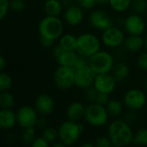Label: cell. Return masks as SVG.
<instances>
[{
  "label": "cell",
  "instance_id": "52a82bcc",
  "mask_svg": "<svg viewBox=\"0 0 147 147\" xmlns=\"http://www.w3.org/2000/svg\"><path fill=\"white\" fill-rule=\"evenodd\" d=\"M53 82L59 90H67L71 89L75 86V69L59 65L53 74Z\"/></svg>",
  "mask_w": 147,
  "mask_h": 147
},
{
  "label": "cell",
  "instance_id": "44dd1931",
  "mask_svg": "<svg viewBox=\"0 0 147 147\" xmlns=\"http://www.w3.org/2000/svg\"><path fill=\"white\" fill-rule=\"evenodd\" d=\"M63 7L60 0H47L44 3V11L47 16H59L63 11Z\"/></svg>",
  "mask_w": 147,
  "mask_h": 147
},
{
  "label": "cell",
  "instance_id": "7c38bea8",
  "mask_svg": "<svg viewBox=\"0 0 147 147\" xmlns=\"http://www.w3.org/2000/svg\"><path fill=\"white\" fill-rule=\"evenodd\" d=\"M146 22L138 13L127 16L124 20V28L132 35H142L146 30Z\"/></svg>",
  "mask_w": 147,
  "mask_h": 147
},
{
  "label": "cell",
  "instance_id": "d4e9b609",
  "mask_svg": "<svg viewBox=\"0 0 147 147\" xmlns=\"http://www.w3.org/2000/svg\"><path fill=\"white\" fill-rule=\"evenodd\" d=\"M133 0H109V4L111 9L118 13L127 11L132 6Z\"/></svg>",
  "mask_w": 147,
  "mask_h": 147
},
{
  "label": "cell",
  "instance_id": "603a6c76",
  "mask_svg": "<svg viewBox=\"0 0 147 147\" xmlns=\"http://www.w3.org/2000/svg\"><path fill=\"white\" fill-rule=\"evenodd\" d=\"M59 44L65 50L76 51L77 36L72 34H65L59 39Z\"/></svg>",
  "mask_w": 147,
  "mask_h": 147
},
{
  "label": "cell",
  "instance_id": "ee69618b",
  "mask_svg": "<svg viewBox=\"0 0 147 147\" xmlns=\"http://www.w3.org/2000/svg\"><path fill=\"white\" fill-rule=\"evenodd\" d=\"M61 1V3H63V5L64 6H69V5H71V4H72L71 3H72V0H60Z\"/></svg>",
  "mask_w": 147,
  "mask_h": 147
},
{
  "label": "cell",
  "instance_id": "60d3db41",
  "mask_svg": "<svg viewBox=\"0 0 147 147\" xmlns=\"http://www.w3.org/2000/svg\"><path fill=\"white\" fill-rule=\"evenodd\" d=\"M36 126H37L39 128L42 129V130L47 127V120H46L45 116H42V115H41V117L38 119V121H37Z\"/></svg>",
  "mask_w": 147,
  "mask_h": 147
},
{
  "label": "cell",
  "instance_id": "ffe728a7",
  "mask_svg": "<svg viewBox=\"0 0 147 147\" xmlns=\"http://www.w3.org/2000/svg\"><path fill=\"white\" fill-rule=\"evenodd\" d=\"M125 49L130 53H138L145 47V39L141 35L129 34L123 44Z\"/></svg>",
  "mask_w": 147,
  "mask_h": 147
},
{
  "label": "cell",
  "instance_id": "74e56055",
  "mask_svg": "<svg viewBox=\"0 0 147 147\" xmlns=\"http://www.w3.org/2000/svg\"><path fill=\"white\" fill-rule=\"evenodd\" d=\"M109 94H106V93H102V92H99L98 91V95H97V97H96V103H99L101 105H104L106 106L107 103L109 102Z\"/></svg>",
  "mask_w": 147,
  "mask_h": 147
},
{
  "label": "cell",
  "instance_id": "e0dca14e",
  "mask_svg": "<svg viewBox=\"0 0 147 147\" xmlns=\"http://www.w3.org/2000/svg\"><path fill=\"white\" fill-rule=\"evenodd\" d=\"M17 125L16 112L12 109H1L0 110V127L4 131L12 130Z\"/></svg>",
  "mask_w": 147,
  "mask_h": 147
},
{
  "label": "cell",
  "instance_id": "6da1fadb",
  "mask_svg": "<svg viewBox=\"0 0 147 147\" xmlns=\"http://www.w3.org/2000/svg\"><path fill=\"white\" fill-rule=\"evenodd\" d=\"M134 132L130 124L124 119L112 121L108 127V136L113 146L124 147L133 143Z\"/></svg>",
  "mask_w": 147,
  "mask_h": 147
},
{
  "label": "cell",
  "instance_id": "4dcf8cb0",
  "mask_svg": "<svg viewBox=\"0 0 147 147\" xmlns=\"http://www.w3.org/2000/svg\"><path fill=\"white\" fill-rule=\"evenodd\" d=\"M132 7L136 13L138 14L143 13L146 10L147 1L146 0H133Z\"/></svg>",
  "mask_w": 147,
  "mask_h": 147
},
{
  "label": "cell",
  "instance_id": "ba28073f",
  "mask_svg": "<svg viewBox=\"0 0 147 147\" xmlns=\"http://www.w3.org/2000/svg\"><path fill=\"white\" fill-rule=\"evenodd\" d=\"M16 117L17 125L22 129L34 127L39 119L38 112L35 108L28 105L21 106L16 111Z\"/></svg>",
  "mask_w": 147,
  "mask_h": 147
},
{
  "label": "cell",
  "instance_id": "9c48e42d",
  "mask_svg": "<svg viewBox=\"0 0 147 147\" xmlns=\"http://www.w3.org/2000/svg\"><path fill=\"white\" fill-rule=\"evenodd\" d=\"M124 105L132 111H139L146 104V96L140 89H130L123 96Z\"/></svg>",
  "mask_w": 147,
  "mask_h": 147
},
{
  "label": "cell",
  "instance_id": "7bdbcfd3",
  "mask_svg": "<svg viewBox=\"0 0 147 147\" xmlns=\"http://www.w3.org/2000/svg\"><path fill=\"white\" fill-rule=\"evenodd\" d=\"M4 67H5V59L3 56H1L0 57V70L3 71Z\"/></svg>",
  "mask_w": 147,
  "mask_h": 147
},
{
  "label": "cell",
  "instance_id": "ac0fdd59",
  "mask_svg": "<svg viewBox=\"0 0 147 147\" xmlns=\"http://www.w3.org/2000/svg\"><path fill=\"white\" fill-rule=\"evenodd\" d=\"M85 109L86 107L81 102H71L66 108V119L72 121H80L84 118Z\"/></svg>",
  "mask_w": 147,
  "mask_h": 147
},
{
  "label": "cell",
  "instance_id": "8d00e7d4",
  "mask_svg": "<svg viewBox=\"0 0 147 147\" xmlns=\"http://www.w3.org/2000/svg\"><path fill=\"white\" fill-rule=\"evenodd\" d=\"M31 146L33 147H48L50 146V143L43 136H40L36 137Z\"/></svg>",
  "mask_w": 147,
  "mask_h": 147
},
{
  "label": "cell",
  "instance_id": "2e32d148",
  "mask_svg": "<svg viewBox=\"0 0 147 147\" xmlns=\"http://www.w3.org/2000/svg\"><path fill=\"white\" fill-rule=\"evenodd\" d=\"M84 9L81 8L78 4H71L66 7L64 12V20L65 22L72 27L78 26L84 21Z\"/></svg>",
  "mask_w": 147,
  "mask_h": 147
},
{
  "label": "cell",
  "instance_id": "ab89813d",
  "mask_svg": "<svg viewBox=\"0 0 147 147\" xmlns=\"http://www.w3.org/2000/svg\"><path fill=\"white\" fill-rule=\"evenodd\" d=\"M39 41L40 43V45L44 47H51L53 46L55 40H53L51 39H47V38H45L43 36H40L39 37Z\"/></svg>",
  "mask_w": 147,
  "mask_h": 147
},
{
  "label": "cell",
  "instance_id": "d6a6232c",
  "mask_svg": "<svg viewBox=\"0 0 147 147\" xmlns=\"http://www.w3.org/2000/svg\"><path fill=\"white\" fill-rule=\"evenodd\" d=\"M10 10V0H0V19H4Z\"/></svg>",
  "mask_w": 147,
  "mask_h": 147
},
{
  "label": "cell",
  "instance_id": "836d02e7",
  "mask_svg": "<svg viewBox=\"0 0 147 147\" xmlns=\"http://www.w3.org/2000/svg\"><path fill=\"white\" fill-rule=\"evenodd\" d=\"M95 146L96 147H110L112 146V142L109 136H100L94 140Z\"/></svg>",
  "mask_w": 147,
  "mask_h": 147
},
{
  "label": "cell",
  "instance_id": "e575fe53",
  "mask_svg": "<svg viewBox=\"0 0 147 147\" xmlns=\"http://www.w3.org/2000/svg\"><path fill=\"white\" fill-rule=\"evenodd\" d=\"M97 95H98V91L93 86L85 90V98L90 102H96Z\"/></svg>",
  "mask_w": 147,
  "mask_h": 147
},
{
  "label": "cell",
  "instance_id": "5b68a950",
  "mask_svg": "<svg viewBox=\"0 0 147 147\" xmlns=\"http://www.w3.org/2000/svg\"><path fill=\"white\" fill-rule=\"evenodd\" d=\"M109 116L106 106L96 102H90L86 107L84 120L91 127H101L107 124Z\"/></svg>",
  "mask_w": 147,
  "mask_h": 147
},
{
  "label": "cell",
  "instance_id": "d590c367",
  "mask_svg": "<svg viewBox=\"0 0 147 147\" xmlns=\"http://www.w3.org/2000/svg\"><path fill=\"white\" fill-rule=\"evenodd\" d=\"M78 4L84 9H91L96 4H97L96 0H77Z\"/></svg>",
  "mask_w": 147,
  "mask_h": 147
},
{
  "label": "cell",
  "instance_id": "30bf717a",
  "mask_svg": "<svg viewBox=\"0 0 147 147\" xmlns=\"http://www.w3.org/2000/svg\"><path fill=\"white\" fill-rule=\"evenodd\" d=\"M126 36L124 32L116 27L111 26L102 31V42L104 46L109 48H118L124 44Z\"/></svg>",
  "mask_w": 147,
  "mask_h": 147
},
{
  "label": "cell",
  "instance_id": "bcb514c9",
  "mask_svg": "<svg viewBox=\"0 0 147 147\" xmlns=\"http://www.w3.org/2000/svg\"><path fill=\"white\" fill-rule=\"evenodd\" d=\"M109 0H96L98 4H106V3H109Z\"/></svg>",
  "mask_w": 147,
  "mask_h": 147
},
{
  "label": "cell",
  "instance_id": "f35d334b",
  "mask_svg": "<svg viewBox=\"0 0 147 147\" xmlns=\"http://www.w3.org/2000/svg\"><path fill=\"white\" fill-rule=\"evenodd\" d=\"M137 64L140 68L143 70H147V52L141 53L137 60Z\"/></svg>",
  "mask_w": 147,
  "mask_h": 147
},
{
  "label": "cell",
  "instance_id": "7402d4cb",
  "mask_svg": "<svg viewBox=\"0 0 147 147\" xmlns=\"http://www.w3.org/2000/svg\"><path fill=\"white\" fill-rule=\"evenodd\" d=\"M113 76L116 79L117 82H122L126 80L130 75V68L127 63L119 62L115 65L113 70Z\"/></svg>",
  "mask_w": 147,
  "mask_h": 147
},
{
  "label": "cell",
  "instance_id": "4316f807",
  "mask_svg": "<svg viewBox=\"0 0 147 147\" xmlns=\"http://www.w3.org/2000/svg\"><path fill=\"white\" fill-rule=\"evenodd\" d=\"M42 136L50 143V145L53 144L57 140H59V132L58 129H55L53 127H47L42 131Z\"/></svg>",
  "mask_w": 147,
  "mask_h": 147
},
{
  "label": "cell",
  "instance_id": "1f68e13d",
  "mask_svg": "<svg viewBox=\"0 0 147 147\" xmlns=\"http://www.w3.org/2000/svg\"><path fill=\"white\" fill-rule=\"evenodd\" d=\"M25 2L23 0H10V10L20 13L25 9Z\"/></svg>",
  "mask_w": 147,
  "mask_h": 147
},
{
  "label": "cell",
  "instance_id": "5bb4252c",
  "mask_svg": "<svg viewBox=\"0 0 147 147\" xmlns=\"http://www.w3.org/2000/svg\"><path fill=\"white\" fill-rule=\"evenodd\" d=\"M89 22L94 28L101 31L113 26L109 14L102 9H93L89 16Z\"/></svg>",
  "mask_w": 147,
  "mask_h": 147
},
{
  "label": "cell",
  "instance_id": "484cf974",
  "mask_svg": "<svg viewBox=\"0 0 147 147\" xmlns=\"http://www.w3.org/2000/svg\"><path fill=\"white\" fill-rule=\"evenodd\" d=\"M15 105V97L14 96L6 91H1L0 94V106L1 109H13Z\"/></svg>",
  "mask_w": 147,
  "mask_h": 147
},
{
  "label": "cell",
  "instance_id": "4fadbf2b",
  "mask_svg": "<svg viewBox=\"0 0 147 147\" xmlns=\"http://www.w3.org/2000/svg\"><path fill=\"white\" fill-rule=\"evenodd\" d=\"M117 81L110 73H103V74H96L95 78L93 87L99 92L112 94L116 88Z\"/></svg>",
  "mask_w": 147,
  "mask_h": 147
},
{
  "label": "cell",
  "instance_id": "f1b7e54d",
  "mask_svg": "<svg viewBox=\"0 0 147 147\" xmlns=\"http://www.w3.org/2000/svg\"><path fill=\"white\" fill-rule=\"evenodd\" d=\"M12 84H13L12 77L7 72L2 71L0 73V90L1 91L9 90L12 87Z\"/></svg>",
  "mask_w": 147,
  "mask_h": 147
},
{
  "label": "cell",
  "instance_id": "f546056e",
  "mask_svg": "<svg viewBox=\"0 0 147 147\" xmlns=\"http://www.w3.org/2000/svg\"><path fill=\"white\" fill-rule=\"evenodd\" d=\"M36 138V131L34 127H28L23 129L22 134V142L25 145H32Z\"/></svg>",
  "mask_w": 147,
  "mask_h": 147
},
{
  "label": "cell",
  "instance_id": "cb8c5ba5",
  "mask_svg": "<svg viewBox=\"0 0 147 147\" xmlns=\"http://www.w3.org/2000/svg\"><path fill=\"white\" fill-rule=\"evenodd\" d=\"M106 108L109 115L113 117H119L123 113V104L118 100H109Z\"/></svg>",
  "mask_w": 147,
  "mask_h": 147
},
{
  "label": "cell",
  "instance_id": "8992f818",
  "mask_svg": "<svg viewBox=\"0 0 147 147\" xmlns=\"http://www.w3.org/2000/svg\"><path fill=\"white\" fill-rule=\"evenodd\" d=\"M89 65L96 74L110 73L115 66L113 55L105 50H100L89 58Z\"/></svg>",
  "mask_w": 147,
  "mask_h": 147
},
{
  "label": "cell",
  "instance_id": "8fae6325",
  "mask_svg": "<svg viewBox=\"0 0 147 147\" xmlns=\"http://www.w3.org/2000/svg\"><path fill=\"white\" fill-rule=\"evenodd\" d=\"M96 73L91 69L90 65L75 69V86L86 90L93 86Z\"/></svg>",
  "mask_w": 147,
  "mask_h": 147
},
{
  "label": "cell",
  "instance_id": "c3c4849f",
  "mask_svg": "<svg viewBox=\"0 0 147 147\" xmlns=\"http://www.w3.org/2000/svg\"><path fill=\"white\" fill-rule=\"evenodd\" d=\"M146 90H147V82H146Z\"/></svg>",
  "mask_w": 147,
  "mask_h": 147
},
{
  "label": "cell",
  "instance_id": "83f0119b",
  "mask_svg": "<svg viewBox=\"0 0 147 147\" xmlns=\"http://www.w3.org/2000/svg\"><path fill=\"white\" fill-rule=\"evenodd\" d=\"M133 144L136 146H147V128H140L134 134Z\"/></svg>",
  "mask_w": 147,
  "mask_h": 147
},
{
  "label": "cell",
  "instance_id": "b9f144b4",
  "mask_svg": "<svg viewBox=\"0 0 147 147\" xmlns=\"http://www.w3.org/2000/svg\"><path fill=\"white\" fill-rule=\"evenodd\" d=\"M131 112H128L126 115H125V117H124V120L126 121H127L128 123L131 121V122H133L134 120H135V115H134V111H132V110H130Z\"/></svg>",
  "mask_w": 147,
  "mask_h": 147
},
{
  "label": "cell",
  "instance_id": "d6986e66",
  "mask_svg": "<svg viewBox=\"0 0 147 147\" xmlns=\"http://www.w3.org/2000/svg\"><path fill=\"white\" fill-rule=\"evenodd\" d=\"M80 55L77 53V51H70V50H63L56 58V61L59 65L61 66H68L75 69L78 61L79 59Z\"/></svg>",
  "mask_w": 147,
  "mask_h": 147
},
{
  "label": "cell",
  "instance_id": "9a60e30c",
  "mask_svg": "<svg viewBox=\"0 0 147 147\" xmlns=\"http://www.w3.org/2000/svg\"><path fill=\"white\" fill-rule=\"evenodd\" d=\"M34 108L40 116H47L54 111L55 102L51 96L47 94H41L36 97Z\"/></svg>",
  "mask_w": 147,
  "mask_h": 147
},
{
  "label": "cell",
  "instance_id": "3957f363",
  "mask_svg": "<svg viewBox=\"0 0 147 147\" xmlns=\"http://www.w3.org/2000/svg\"><path fill=\"white\" fill-rule=\"evenodd\" d=\"M58 132L59 140L65 146H71L79 140L84 132V126L79 121L66 120L59 125Z\"/></svg>",
  "mask_w": 147,
  "mask_h": 147
},
{
  "label": "cell",
  "instance_id": "7a4b0ae2",
  "mask_svg": "<svg viewBox=\"0 0 147 147\" xmlns=\"http://www.w3.org/2000/svg\"><path fill=\"white\" fill-rule=\"evenodd\" d=\"M64 22L59 18V16H46L40 20L38 26L40 36H43L53 40H59L64 34Z\"/></svg>",
  "mask_w": 147,
  "mask_h": 147
},
{
  "label": "cell",
  "instance_id": "277c9868",
  "mask_svg": "<svg viewBox=\"0 0 147 147\" xmlns=\"http://www.w3.org/2000/svg\"><path fill=\"white\" fill-rule=\"evenodd\" d=\"M101 50L99 38L92 33H83L77 36V53L83 57L90 58Z\"/></svg>",
  "mask_w": 147,
  "mask_h": 147
},
{
  "label": "cell",
  "instance_id": "f6af8a7d",
  "mask_svg": "<svg viewBox=\"0 0 147 147\" xmlns=\"http://www.w3.org/2000/svg\"><path fill=\"white\" fill-rule=\"evenodd\" d=\"M82 146L83 147H94L95 146V144H94V142L93 143H84V144H83L82 145Z\"/></svg>",
  "mask_w": 147,
  "mask_h": 147
},
{
  "label": "cell",
  "instance_id": "7dc6e473",
  "mask_svg": "<svg viewBox=\"0 0 147 147\" xmlns=\"http://www.w3.org/2000/svg\"><path fill=\"white\" fill-rule=\"evenodd\" d=\"M145 48H146V50L147 52V35L146 37L145 38Z\"/></svg>",
  "mask_w": 147,
  "mask_h": 147
}]
</instances>
